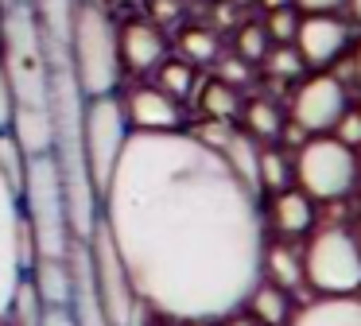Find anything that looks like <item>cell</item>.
I'll use <instances>...</instances> for the list:
<instances>
[{
  "label": "cell",
  "mask_w": 361,
  "mask_h": 326,
  "mask_svg": "<svg viewBox=\"0 0 361 326\" xmlns=\"http://www.w3.org/2000/svg\"><path fill=\"white\" fill-rule=\"evenodd\" d=\"M303 276H307V291L322 295V299L361 291V248L350 225L330 222L307 233Z\"/></svg>",
  "instance_id": "5"
},
{
  "label": "cell",
  "mask_w": 361,
  "mask_h": 326,
  "mask_svg": "<svg viewBox=\"0 0 361 326\" xmlns=\"http://www.w3.org/2000/svg\"><path fill=\"white\" fill-rule=\"evenodd\" d=\"M66 54H71L74 82L86 97H102V93H117L121 82V51H117V28H113L109 12L94 0H78L71 16V39H66Z\"/></svg>",
  "instance_id": "3"
},
{
  "label": "cell",
  "mask_w": 361,
  "mask_h": 326,
  "mask_svg": "<svg viewBox=\"0 0 361 326\" xmlns=\"http://www.w3.org/2000/svg\"><path fill=\"white\" fill-rule=\"evenodd\" d=\"M86 253H90V279H94V295L102 303V315L109 326H140L144 307L133 291V279L125 272V260H121L117 245H113L109 229H105L102 214H97L94 229L86 237Z\"/></svg>",
  "instance_id": "7"
},
{
  "label": "cell",
  "mask_w": 361,
  "mask_h": 326,
  "mask_svg": "<svg viewBox=\"0 0 361 326\" xmlns=\"http://www.w3.org/2000/svg\"><path fill=\"white\" fill-rule=\"evenodd\" d=\"M0 326H8V322H0Z\"/></svg>",
  "instance_id": "47"
},
{
  "label": "cell",
  "mask_w": 361,
  "mask_h": 326,
  "mask_svg": "<svg viewBox=\"0 0 361 326\" xmlns=\"http://www.w3.org/2000/svg\"><path fill=\"white\" fill-rule=\"evenodd\" d=\"M291 326H361V299L357 295H338V299H307L295 310Z\"/></svg>",
  "instance_id": "17"
},
{
  "label": "cell",
  "mask_w": 361,
  "mask_h": 326,
  "mask_svg": "<svg viewBox=\"0 0 361 326\" xmlns=\"http://www.w3.org/2000/svg\"><path fill=\"white\" fill-rule=\"evenodd\" d=\"M24 256H20V194L0 179V322L8 315V303L24 279Z\"/></svg>",
  "instance_id": "11"
},
{
  "label": "cell",
  "mask_w": 361,
  "mask_h": 326,
  "mask_svg": "<svg viewBox=\"0 0 361 326\" xmlns=\"http://www.w3.org/2000/svg\"><path fill=\"white\" fill-rule=\"evenodd\" d=\"M237 121H241V132H249L257 144H268V140L280 136L283 128V109L276 105L272 97H252V101H241V113H237Z\"/></svg>",
  "instance_id": "19"
},
{
  "label": "cell",
  "mask_w": 361,
  "mask_h": 326,
  "mask_svg": "<svg viewBox=\"0 0 361 326\" xmlns=\"http://www.w3.org/2000/svg\"><path fill=\"white\" fill-rule=\"evenodd\" d=\"M357 113H361V101H357Z\"/></svg>",
  "instance_id": "46"
},
{
  "label": "cell",
  "mask_w": 361,
  "mask_h": 326,
  "mask_svg": "<svg viewBox=\"0 0 361 326\" xmlns=\"http://www.w3.org/2000/svg\"><path fill=\"white\" fill-rule=\"evenodd\" d=\"M350 74H353V82L361 85V43L353 47V59H350Z\"/></svg>",
  "instance_id": "36"
},
{
  "label": "cell",
  "mask_w": 361,
  "mask_h": 326,
  "mask_svg": "<svg viewBox=\"0 0 361 326\" xmlns=\"http://www.w3.org/2000/svg\"><path fill=\"white\" fill-rule=\"evenodd\" d=\"M0 4H24V0H0Z\"/></svg>",
  "instance_id": "44"
},
{
  "label": "cell",
  "mask_w": 361,
  "mask_h": 326,
  "mask_svg": "<svg viewBox=\"0 0 361 326\" xmlns=\"http://www.w3.org/2000/svg\"><path fill=\"white\" fill-rule=\"evenodd\" d=\"M233 47H237V51H233L237 59H245V62H252V66H260V59L268 54L272 39H268V31H264V23H260V20H249V23H241V28H237Z\"/></svg>",
  "instance_id": "27"
},
{
  "label": "cell",
  "mask_w": 361,
  "mask_h": 326,
  "mask_svg": "<svg viewBox=\"0 0 361 326\" xmlns=\"http://www.w3.org/2000/svg\"><path fill=\"white\" fill-rule=\"evenodd\" d=\"M27 279L39 291L43 307L47 310H63L71 307V291H74V276L66 256H35L32 268H27Z\"/></svg>",
  "instance_id": "16"
},
{
  "label": "cell",
  "mask_w": 361,
  "mask_h": 326,
  "mask_svg": "<svg viewBox=\"0 0 361 326\" xmlns=\"http://www.w3.org/2000/svg\"><path fill=\"white\" fill-rule=\"evenodd\" d=\"M260 279L283 287L288 295H307V276H303V245L280 237L264 241V256H260Z\"/></svg>",
  "instance_id": "15"
},
{
  "label": "cell",
  "mask_w": 361,
  "mask_h": 326,
  "mask_svg": "<svg viewBox=\"0 0 361 326\" xmlns=\"http://www.w3.org/2000/svg\"><path fill=\"white\" fill-rule=\"evenodd\" d=\"M350 109V90L338 74L319 70L311 78H299L295 93H291V121L303 124L307 136H326L334 132L338 116Z\"/></svg>",
  "instance_id": "9"
},
{
  "label": "cell",
  "mask_w": 361,
  "mask_h": 326,
  "mask_svg": "<svg viewBox=\"0 0 361 326\" xmlns=\"http://www.w3.org/2000/svg\"><path fill=\"white\" fill-rule=\"evenodd\" d=\"M260 66H264V74L272 82H299L307 74V62L299 59V51L291 43H272L268 54L260 59Z\"/></svg>",
  "instance_id": "25"
},
{
  "label": "cell",
  "mask_w": 361,
  "mask_h": 326,
  "mask_svg": "<svg viewBox=\"0 0 361 326\" xmlns=\"http://www.w3.org/2000/svg\"><path fill=\"white\" fill-rule=\"evenodd\" d=\"M24 171H27V152L20 147V140L12 136V128H0V179L20 194Z\"/></svg>",
  "instance_id": "26"
},
{
  "label": "cell",
  "mask_w": 361,
  "mask_h": 326,
  "mask_svg": "<svg viewBox=\"0 0 361 326\" xmlns=\"http://www.w3.org/2000/svg\"><path fill=\"white\" fill-rule=\"evenodd\" d=\"M140 326H183V322H175V318H164V315H152L148 322H140Z\"/></svg>",
  "instance_id": "38"
},
{
  "label": "cell",
  "mask_w": 361,
  "mask_h": 326,
  "mask_svg": "<svg viewBox=\"0 0 361 326\" xmlns=\"http://www.w3.org/2000/svg\"><path fill=\"white\" fill-rule=\"evenodd\" d=\"M291 47L311 70H330L350 47V23L338 12L330 16H299V28Z\"/></svg>",
  "instance_id": "10"
},
{
  "label": "cell",
  "mask_w": 361,
  "mask_h": 326,
  "mask_svg": "<svg viewBox=\"0 0 361 326\" xmlns=\"http://www.w3.org/2000/svg\"><path fill=\"white\" fill-rule=\"evenodd\" d=\"M128 116L117 93H102V97H86L82 109V147H86V167L97 186V198L109 186V175L117 167V155L128 140Z\"/></svg>",
  "instance_id": "8"
},
{
  "label": "cell",
  "mask_w": 361,
  "mask_h": 326,
  "mask_svg": "<svg viewBox=\"0 0 361 326\" xmlns=\"http://www.w3.org/2000/svg\"><path fill=\"white\" fill-rule=\"evenodd\" d=\"M102 222L152 315L218 322L260 279L268 225L260 194L195 132H128Z\"/></svg>",
  "instance_id": "1"
},
{
  "label": "cell",
  "mask_w": 361,
  "mask_h": 326,
  "mask_svg": "<svg viewBox=\"0 0 361 326\" xmlns=\"http://www.w3.org/2000/svg\"><path fill=\"white\" fill-rule=\"evenodd\" d=\"M117 51H121V66H128L133 74H148L167 59V35L164 28L144 16V20H128L117 31Z\"/></svg>",
  "instance_id": "13"
},
{
  "label": "cell",
  "mask_w": 361,
  "mask_h": 326,
  "mask_svg": "<svg viewBox=\"0 0 361 326\" xmlns=\"http://www.w3.org/2000/svg\"><path fill=\"white\" fill-rule=\"evenodd\" d=\"M299 8L291 4V8H272V12H264V31H268V39L272 43H291L295 39V28H299Z\"/></svg>",
  "instance_id": "28"
},
{
  "label": "cell",
  "mask_w": 361,
  "mask_h": 326,
  "mask_svg": "<svg viewBox=\"0 0 361 326\" xmlns=\"http://www.w3.org/2000/svg\"><path fill=\"white\" fill-rule=\"evenodd\" d=\"M295 186V167H291V152H283L280 144L264 147L260 144V159H257V191L260 194H276Z\"/></svg>",
  "instance_id": "20"
},
{
  "label": "cell",
  "mask_w": 361,
  "mask_h": 326,
  "mask_svg": "<svg viewBox=\"0 0 361 326\" xmlns=\"http://www.w3.org/2000/svg\"><path fill=\"white\" fill-rule=\"evenodd\" d=\"M221 54L218 31L206 23H187L179 31V59H187L190 66H214V59Z\"/></svg>",
  "instance_id": "22"
},
{
  "label": "cell",
  "mask_w": 361,
  "mask_h": 326,
  "mask_svg": "<svg viewBox=\"0 0 361 326\" xmlns=\"http://www.w3.org/2000/svg\"><path fill=\"white\" fill-rule=\"evenodd\" d=\"M353 237H357V248H361V217H357V225H353Z\"/></svg>",
  "instance_id": "40"
},
{
  "label": "cell",
  "mask_w": 361,
  "mask_h": 326,
  "mask_svg": "<svg viewBox=\"0 0 361 326\" xmlns=\"http://www.w3.org/2000/svg\"><path fill=\"white\" fill-rule=\"evenodd\" d=\"M319 214H314V198H307L299 186H288V191H276L268 194V206H264V225L276 233V237H307L314 229Z\"/></svg>",
  "instance_id": "14"
},
{
  "label": "cell",
  "mask_w": 361,
  "mask_h": 326,
  "mask_svg": "<svg viewBox=\"0 0 361 326\" xmlns=\"http://www.w3.org/2000/svg\"><path fill=\"white\" fill-rule=\"evenodd\" d=\"M43 315H47V307H43L39 291L32 287V279H27V272H24V279H20L16 295H12V303H8L4 322L8 326H43Z\"/></svg>",
  "instance_id": "24"
},
{
  "label": "cell",
  "mask_w": 361,
  "mask_h": 326,
  "mask_svg": "<svg viewBox=\"0 0 361 326\" xmlns=\"http://www.w3.org/2000/svg\"><path fill=\"white\" fill-rule=\"evenodd\" d=\"M156 85L164 93H171L175 101H187L198 90V66H190L187 59H164L156 66Z\"/></svg>",
  "instance_id": "23"
},
{
  "label": "cell",
  "mask_w": 361,
  "mask_h": 326,
  "mask_svg": "<svg viewBox=\"0 0 361 326\" xmlns=\"http://www.w3.org/2000/svg\"><path fill=\"white\" fill-rule=\"evenodd\" d=\"M43 326H74L71 322V310H47V315H43Z\"/></svg>",
  "instance_id": "35"
},
{
  "label": "cell",
  "mask_w": 361,
  "mask_h": 326,
  "mask_svg": "<svg viewBox=\"0 0 361 326\" xmlns=\"http://www.w3.org/2000/svg\"><path fill=\"white\" fill-rule=\"evenodd\" d=\"M133 132H179L183 128V101L164 93L159 85H136L121 97Z\"/></svg>",
  "instance_id": "12"
},
{
  "label": "cell",
  "mask_w": 361,
  "mask_h": 326,
  "mask_svg": "<svg viewBox=\"0 0 361 326\" xmlns=\"http://www.w3.org/2000/svg\"><path fill=\"white\" fill-rule=\"evenodd\" d=\"M12 124V85H8V74L0 66V128Z\"/></svg>",
  "instance_id": "33"
},
{
  "label": "cell",
  "mask_w": 361,
  "mask_h": 326,
  "mask_svg": "<svg viewBox=\"0 0 361 326\" xmlns=\"http://www.w3.org/2000/svg\"><path fill=\"white\" fill-rule=\"evenodd\" d=\"M330 136H338L345 147H357L361 144V113H357V109H353V105L345 109V113L338 116V124H334V132H330Z\"/></svg>",
  "instance_id": "31"
},
{
  "label": "cell",
  "mask_w": 361,
  "mask_h": 326,
  "mask_svg": "<svg viewBox=\"0 0 361 326\" xmlns=\"http://www.w3.org/2000/svg\"><path fill=\"white\" fill-rule=\"evenodd\" d=\"M257 4L264 8V12H272V8H291L295 0H257Z\"/></svg>",
  "instance_id": "37"
},
{
  "label": "cell",
  "mask_w": 361,
  "mask_h": 326,
  "mask_svg": "<svg viewBox=\"0 0 361 326\" xmlns=\"http://www.w3.org/2000/svg\"><path fill=\"white\" fill-rule=\"evenodd\" d=\"M353 155H357V167H361V144H357V147H353Z\"/></svg>",
  "instance_id": "43"
},
{
  "label": "cell",
  "mask_w": 361,
  "mask_h": 326,
  "mask_svg": "<svg viewBox=\"0 0 361 326\" xmlns=\"http://www.w3.org/2000/svg\"><path fill=\"white\" fill-rule=\"evenodd\" d=\"M214 78H221V82H229L233 90H241L245 82H252V62L237 59V54H226V59H214Z\"/></svg>",
  "instance_id": "29"
},
{
  "label": "cell",
  "mask_w": 361,
  "mask_h": 326,
  "mask_svg": "<svg viewBox=\"0 0 361 326\" xmlns=\"http://www.w3.org/2000/svg\"><path fill=\"white\" fill-rule=\"evenodd\" d=\"M357 299H361V291H357Z\"/></svg>",
  "instance_id": "48"
},
{
  "label": "cell",
  "mask_w": 361,
  "mask_h": 326,
  "mask_svg": "<svg viewBox=\"0 0 361 326\" xmlns=\"http://www.w3.org/2000/svg\"><path fill=\"white\" fill-rule=\"evenodd\" d=\"M245 310H249L260 326H291V318H295L299 307H295V295H288L283 287L268 284V279H257V287H252L249 299H245Z\"/></svg>",
  "instance_id": "18"
},
{
  "label": "cell",
  "mask_w": 361,
  "mask_h": 326,
  "mask_svg": "<svg viewBox=\"0 0 361 326\" xmlns=\"http://www.w3.org/2000/svg\"><path fill=\"white\" fill-rule=\"evenodd\" d=\"M20 214L35 241V256H66L71 248V222H66L63 175L51 152L27 155L24 186H20Z\"/></svg>",
  "instance_id": "4"
},
{
  "label": "cell",
  "mask_w": 361,
  "mask_h": 326,
  "mask_svg": "<svg viewBox=\"0 0 361 326\" xmlns=\"http://www.w3.org/2000/svg\"><path fill=\"white\" fill-rule=\"evenodd\" d=\"M345 8H350V20L361 28V0H345Z\"/></svg>",
  "instance_id": "39"
},
{
  "label": "cell",
  "mask_w": 361,
  "mask_h": 326,
  "mask_svg": "<svg viewBox=\"0 0 361 326\" xmlns=\"http://www.w3.org/2000/svg\"><path fill=\"white\" fill-rule=\"evenodd\" d=\"M121 4H133V0H121Z\"/></svg>",
  "instance_id": "45"
},
{
  "label": "cell",
  "mask_w": 361,
  "mask_h": 326,
  "mask_svg": "<svg viewBox=\"0 0 361 326\" xmlns=\"http://www.w3.org/2000/svg\"><path fill=\"white\" fill-rule=\"evenodd\" d=\"M295 8L303 16H330L338 8H345V0H295Z\"/></svg>",
  "instance_id": "32"
},
{
  "label": "cell",
  "mask_w": 361,
  "mask_h": 326,
  "mask_svg": "<svg viewBox=\"0 0 361 326\" xmlns=\"http://www.w3.org/2000/svg\"><path fill=\"white\" fill-rule=\"evenodd\" d=\"M148 4V20L156 28H175L183 20V0H144Z\"/></svg>",
  "instance_id": "30"
},
{
  "label": "cell",
  "mask_w": 361,
  "mask_h": 326,
  "mask_svg": "<svg viewBox=\"0 0 361 326\" xmlns=\"http://www.w3.org/2000/svg\"><path fill=\"white\" fill-rule=\"evenodd\" d=\"M0 66L12 85V136L27 155L51 152V59L35 8L4 4V35H0Z\"/></svg>",
  "instance_id": "2"
},
{
  "label": "cell",
  "mask_w": 361,
  "mask_h": 326,
  "mask_svg": "<svg viewBox=\"0 0 361 326\" xmlns=\"http://www.w3.org/2000/svg\"><path fill=\"white\" fill-rule=\"evenodd\" d=\"M195 97H198V109H202L206 121H237V113H241V90H233L221 78L202 82L195 90Z\"/></svg>",
  "instance_id": "21"
},
{
  "label": "cell",
  "mask_w": 361,
  "mask_h": 326,
  "mask_svg": "<svg viewBox=\"0 0 361 326\" xmlns=\"http://www.w3.org/2000/svg\"><path fill=\"white\" fill-rule=\"evenodd\" d=\"M0 35H4V4H0Z\"/></svg>",
  "instance_id": "41"
},
{
  "label": "cell",
  "mask_w": 361,
  "mask_h": 326,
  "mask_svg": "<svg viewBox=\"0 0 361 326\" xmlns=\"http://www.w3.org/2000/svg\"><path fill=\"white\" fill-rule=\"evenodd\" d=\"M218 326H260V322H257V318H252V315H249V310H245V307H241V310H233V315H226V318H218Z\"/></svg>",
  "instance_id": "34"
},
{
  "label": "cell",
  "mask_w": 361,
  "mask_h": 326,
  "mask_svg": "<svg viewBox=\"0 0 361 326\" xmlns=\"http://www.w3.org/2000/svg\"><path fill=\"white\" fill-rule=\"evenodd\" d=\"M229 4H257V0H229Z\"/></svg>",
  "instance_id": "42"
},
{
  "label": "cell",
  "mask_w": 361,
  "mask_h": 326,
  "mask_svg": "<svg viewBox=\"0 0 361 326\" xmlns=\"http://www.w3.org/2000/svg\"><path fill=\"white\" fill-rule=\"evenodd\" d=\"M295 186L314 202H345L361 186V167L353 147H345L338 136H307L299 152H291Z\"/></svg>",
  "instance_id": "6"
}]
</instances>
